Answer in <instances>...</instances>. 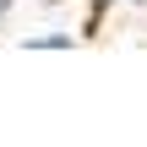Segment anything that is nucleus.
Listing matches in <instances>:
<instances>
[{"label": "nucleus", "mask_w": 147, "mask_h": 147, "mask_svg": "<svg viewBox=\"0 0 147 147\" xmlns=\"http://www.w3.org/2000/svg\"><path fill=\"white\" fill-rule=\"evenodd\" d=\"M5 16H11V0H0V27H5Z\"/></svg>", "instance_id": "nucleus-3"}, {"label": "nucleus", "mask_w": 147, "mask_h": 147, "mask_svg": "<svg viewBox=\"0 0 147 147\" xmlns=\"http://www.w3.org/2000/svg\"><path fill=\"white\" fill-rule=\"evenodd\" d=\"M22 44H27V49H71V44H76V33H60V27H49V33H27Z\"/></svg>", "instance_id": "nucleus-1"}, {"label": "nucleus", "mask_w": 147, "mask_h": 147, "mask_svg": "<svg viewBox=\"0 0 147 147\" xmlns=\"http://www.w3.org/2000/svg\"><path fill=\"white\" fill-rule=\"evenodd\" d=\"M115 5H120V0H87V22H98V16L115 11Z\"/></svg>", "instance_id": "nucleus-2"}]
</instances>
